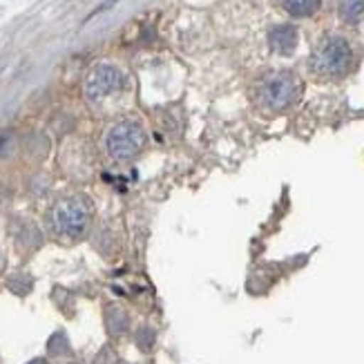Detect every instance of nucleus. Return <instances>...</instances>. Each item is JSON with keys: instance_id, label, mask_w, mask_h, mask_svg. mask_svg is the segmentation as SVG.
Segmentation results:
<instances>
[{"instance_id": "obj_8", "label": "nucleus", "mask_w": 364, "mask_h": 364, "mask_svg": "<svg viewBox=\"0 0 364 364\" xmlns=\"http://www.w3.org/2000/svg\"><path fill=\"white\" fill-rule=\"evenodd\" d=\"M107 328H109V333H114V336L125 333V328H128V315H125L121 309H109L107 311Z\"/></svg>"}, {"instance_id": "obj_7", "label": "nucleus", "mask_w": 364, "mask_h": 364, "mask_svg": "<svg viewBox=\"0 0 364 364\" xmlns=\"http://www.w3.org/2000/svg\"><path fill=\"white\" fill-rule=\"evenodd\" d=\"M282 5L293 16H311L318 9L320 0H282Z\"/></svg>"}, {"instance_id": "obj_3", "label": "nucleus", "mask_w": 364, "mask_h": 364, "mask_svg": "<svg viewBox=\"0 0 364 364\" xmlns=\"http://www.w3.org/2000/svg\"><path fill=\"white\" fill-rule=\"evenodd\" d=\"M90 221H92L90 201L81 195L60 199L52 210L54 230L60 237H65V240H78V237H83L90 228Z\"/></svg>"}, {"instance_id": "obj_4", "label": "nucleus", "mask_w": 364, "mask_h": 364, "mask_svg": "<svg viewBox=\"0 0 364 364\" xmlns=\"http://www.w3.org/2000/svg\"><path fill=\"white\" fill-rule=\"evenodd\" d=\"M146 146V130L139 121L125 119L114 123L105 134L107 154L117 161H130Z\"/></svg>"}, {"instance_id": "obj_9", "label": "nucleus", "mask_w": 364, "mask_h": 364, "mask_svg": "<svg viewBox=\"0 0 364 364\" xmlns=\"http://www.w3.org/2000/svg\"><path fill=\"white\" fill-rule=\"evenodd\" d=\"M340 14L346 23H358L362 16H364V0H344L342 7H340Z\"/></svg>"}, {"instance_id": "obj_5", "label": "nucleus", "mask_w": 364, "mask_h": 364, "mask_svg": "<svg viewBox=\"0 0 364 364\" xmlns=\"http://www.w3.org/2000/svg\"><path fill=\"white\" fill-rule=\"evenodd\" d=\"M123 85V74L114 65H97L85 81V97L97 103L107 99L109 94H114Z\"/></svg>"}, {"instance_id": "obj_10", "label": "nucleus", "mask_w": 364, "mask_h": 364, "mask_svg": "<svg viewBox=\"0 0 364 364\" xmlns=\"http://www.w3.org/2000/svg\"><path fill=\"white\" fill-rule=\"evenodd\" d=\"M152 342H154V333H152L150 328H141L139 333H136V344H139L144 351H150Z\"/></svg>"}, {"instance_id": "obj_1", "label": "nucleus", "mask_w": 364, "mask_h": 364, "mask_svg": "<svg viewBox=\"0 0 364 364\" xmlns=\"http://www.w3.org/2000/svg\"><path fill=\"white\" fill-rule=\"evenodd\" d=\"M353 52L351 45L342 36H326L322 38L311 54V70L322 78H340L351 70Z\"/></svg>"}, {"instance_id": "obj_6", "label": "nucleus", "mask_w": 364, "mask_h": 364, "mask_svg": "<svg viewBox=\"0 0 364 364\" xmlns=\"http://www.w3.org/2000/svg\"><path fill=\"white\" fill-rule=\"evenodd\" d=\"M297 29L293 25H277L268 31V45L273 47V52L287 56V54H293V50L297 47Z\"/></svg>"}, {"instance_id": "obj_11", "label": "nucleus", "mask_w": 364, "mask_h": 364, "mask_svg": "<svg viewBox=\"0 0 364 364\" xmlns=\"http://www.w3.org/2000/svg\"><path fill=\"white\" fill-rule=\"evenodd\" d=\"M29 364H47V362H45L43 358H36V360H31Z\"/></svg>"}, {"instance_id": "obj_2", "label": "nucleus", "mask_w": 364, "mask_h": 364, "mask_svg": "<svg viewBox=\"0 0 364 364\" xmlns=\"http://www.w3.org/2000/svg\"><path fill=\"white\" fill-rule=\"evenodd\" d=\"M299 94H302V81H299V76L282 70V72L268 74L259 83L257 99L262 107L271 109V112H282V109H289L291 105L297 103Z\"/></svg>"}]
</instances>
